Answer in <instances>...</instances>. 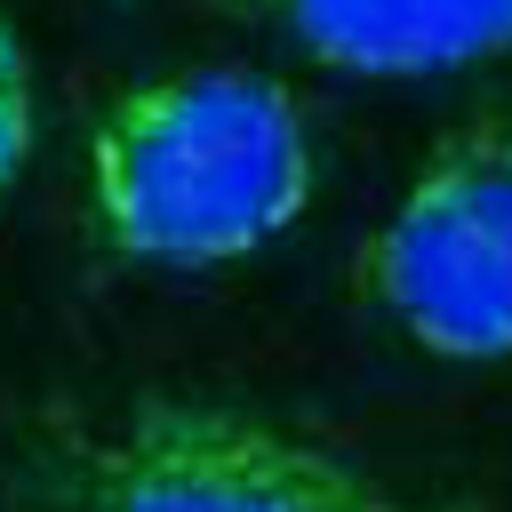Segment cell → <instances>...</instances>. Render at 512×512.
<instances>
[{"label":"cell","instance_id":"obj_1","mask_svg":"<svg viewBox=\"0 0 512 512\" xmlns=\"http://www.w3.org/2000/svg\"><path fill=\"white\" fill-rule=\"evenodd\" d=\"M320 192L312 120L288 80L184 64L120 88L88 136V232L120 264H248L304 224Z\"/></svg>","mask_w":512,"mask_h":512},{"label":"cell","instance_id":"obj_5","mask_svg":"<svg viewBox=\"0 0 512 512\" xmlns=\"http://www.w3.org/2000/svg\"><path fill=\"white\" fill-rule=\"evenodd\" d=\"M24 152H32V80H24V56H16V40L0 24V192L16 184Z\"/></svg>","mask_w":512,"mask_h":512},{"label":"cell","instance_id":"obj_4","mask_svg":"<svg viewBox=\"0 0 512 512\" xmlns=\"http://www.w3.org/2000/svg\"><path fill=\"white\" fill-rule=\"evenodd\" d=\"M224 8L272 24L288 48L320 64L376 80L512 56V0H224Z\"/></svg>","mask_w":512,"mask_h":512},{"label":"cell","instance_id":"obj_2","mask_svg":"<svg viewBox=\"0 0 512 512\" xmlns=\"http://www.w3.org/2000/svg\"><path fill=\"white\" fill-rule=\"evenodd\" d=\"M16 512H464L344 440L200 392L72 400L16 440Z\"/></svg>","mask_w":512,"mask_h":512},{"label":"cell","instance_id":"obj_3","mask_svg":"<svg viewBox=\"0 0 512 512\" xmlns=\"http://www.w3.org/2000/svg\"><path fill=\"white\" fill-rule=\"evenodd\" d=\"M360 304L448 368L512 360V104L456 120L360 240Z\"/></svg>","mask_w":512,"mask_h":512}]
</instances>
